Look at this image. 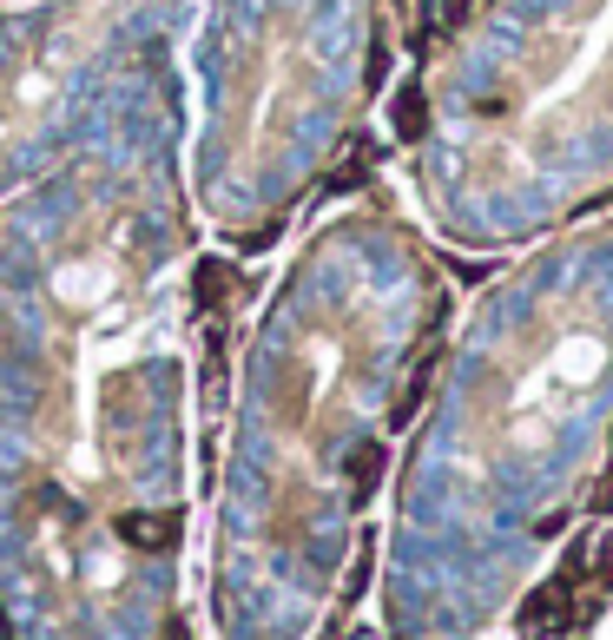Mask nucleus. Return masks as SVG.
<instances>
[{"label": "nucleus", "instance_id": "f03ea898", "mask_svg": "<svg viewBox=\"0 0 613 640\" xmlns=\"http://www.w3.org/2000/svg\"><path fill=\"white\" fill-rule=\"evenodd\" d=\"M343 475H349V496L363 502L376 489V475H383V443H357V449L343 456Z\"/></svg>", "mask_w": 613, "mask_h": 640}, {"label": "nucleus", "instance_id": "7ed1b4c3", "mask_svg": "<svg viewBox=\"0 0 613 640\" xmlns=\"http://www.w3.org/2000/svg\"><path fill=\"white\" fill-rule=\"evenodd\" d=\"M389 119H396V139H422V132H429V100H422V87H403L396 106H389Z\"/></svg>", "mask_w": 613, "mask_h": 640}, {"label": "nucleus", "instance_id": "39448f33", "mask_svg": "<svg viewBox=\"0 0 613 640\" xmlns=\"http://www.w3.org/2000/svg\"><path fill=\"white\" fill-rule=\"evenodd\" d=\"M469 21V0H443V27H462Z\"/></svg>", "mask_w": 613, "mask_h": 640}, {"label": "nucleus", "instance_id": "20e7f679", "mask_svg": "<svg viewBox=\"0 0 613 640\" xmlns=\"http://www.w3.org/2000/svg\"><path fill=\"white\" fill-rule=\"evenodd\" d=\"M383 79H389V47L376 40V47H370V87H383Z\"/></svg>", "mask_w": 613, "mask_h": 640}, {"label": "nucleus", "instance_id": "f257e3e1", "mask_svg": "<svg viewBox=\"0 0 613 640\" xmlns=\"http://www.w3.org/2000/svg\"><path fill=\"white\" fill-rule=\"evenodd\" d=\"M567 614H574V601H567V581H541L528 601H521L514 627H521V640H554V633L567 627Z\"/></svg>", "mask_w": 613, "mask_h": 640}, {"label": "nucleus", "instance_id": "0eeeda50", "mask_svg": "<svg viewBox=\"0 0 613 640\" xmlns=\"http://www.w3.org/2000/svg\"><path fill=\"white\" fill-rule=\"evenodd\" d=\"M600 509H613V475H606V483H600Z\"/></svg>", "mask_w": 613, "mask_h": 640}, {"label": "nucleus", "instance_id": "423d86ee", "mask_svg": "<svg viewBox=\"0 0 613 640\" xmlns=\"http://www.w3.org/2000/svg\"><path fill=\"white\" fill-rule=\"evenodd\" d=\"M600 581L613 588V541H606V554H600Z\"/></svg>", "mask_w": 613, "mask_h": 640}]
</instances>
